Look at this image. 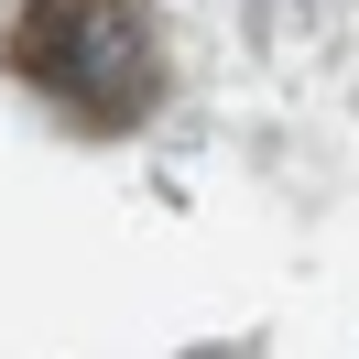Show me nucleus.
I'll return each mask as SVG.
<instances>
[{"label":"nucleus","mask_w":359,"mask_h":359,"mask_svg":"<svg viewBox=\"0 0 359 359\" xmlns=\"http://www.w3.org/2000/svg\"><path fill=\"white\" fill-rule=\"evenodd\" d=\"M0 66L88 142L142 131L163 98V44L142 22V0H22L0 33Z\"/></svg>","instance_id":"f257e3e1"}]
</instances>
